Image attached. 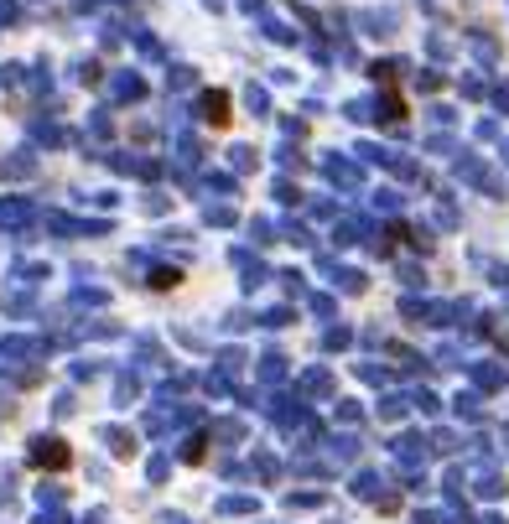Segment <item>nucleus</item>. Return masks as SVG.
I'll list each match as a JSON object with an SVG mask.
<instances>
[{
	"mask_svg": "<svg viewBox=\"0 0 509 524\" xmlns=\"http://www.w3.org/2000/svg\"><path fill=\"white\" fill-rule=\"evenodd\" d=\"M37 462H42V467H47V462H52V467H63V462H68V452L58 446V441H42V452H37Z\"/></svg>",
	"mask_w": 509,
	"mask_h": 524,
	"instance_id": "f257e3e1",
	"label": "nucleus"
}]
</instances>
